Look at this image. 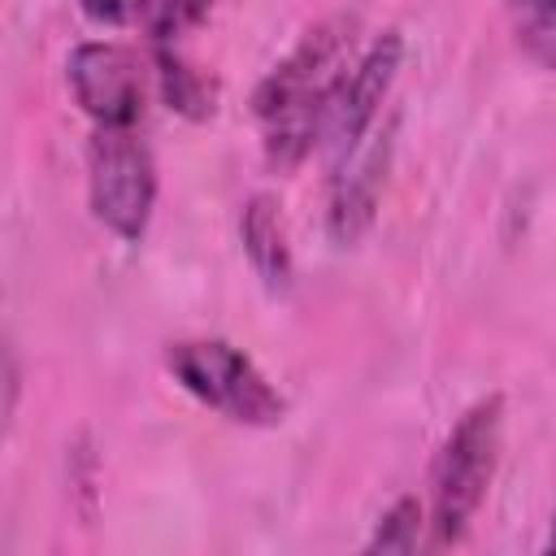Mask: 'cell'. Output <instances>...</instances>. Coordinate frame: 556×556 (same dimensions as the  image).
Wrapping results in <instances>:
<instances>
[{"instance_id":"6da1fadb","label":"cell","mask_w":556,"mask_h":556,"mask_svg":"<svg viewBox=\"0 0 556 556\" xmlns=\"http://www.w3.org/2000/svg\"><path fill=\"white\" fill-rule=\"evenodd\" d=\"M356 17H321L300 35V43L265 70L252 91V117L261 130V152L278 174L300 169L321 152L326 117L339 96L343 74L352 70Z\"/></svg>"},{"instance_id":"ba28073f","label":"cell","mask_w":556,"mask_h":556,"mask_svg":"<svg viewBox=\"0 0 556 556\" xmlns=\"http://www.w3.org/2000/svg\"><path fill=\"white\" fill-rule=\"evenodd\" d=\"M395 152V122H382L348 161L326 174V235L334 248H356L382 208V187Z\"/></svg>"},{"instance_id":"7a4b0ae2","label":"cell","mask_w":556,"mask_h":556,"mask_svg":"<svg viewBox=\"0 0 556 556\" xmlns=\"http://www.w3.org/2000/svg\"><path fill=\"white\" fill-rule=\"evenodd\" d=\"M504 447V395L473 400L452 430L443 434L434 460H430V500H426V534L430 547H456L495 482Z\"/></svg>"},{"instance_id":"7c38bea8","label":"cell","mask_w":556,"mask_h":556,"mask_svg":"<svg viewBox=\"0 0 556 556\" xmlns=\"http://www.w3.org/2000/svg\"><path fill=\"white\" fill-rule=\"evenodd\" d=\"M156 0H78L83 17L96 22V26H135V22H148Z\"/></svg>"},{"instance_id":"5b68a950","label":"cell","mask_w":556,"mask_h":556,"mask_svg":"<svg viewBox=\"0 0 556 556\" xmlns=\"http://www.w3.org/2000/svg\"><path fill=\"white\" fill-rule=\"evenodd\" d=\"M208 13H213V0H156L143 22L161 100L187 122H208L217 113V83L191 56V39L208 22Z\"/></svg>"},{"instance_id":"8fae6325","label":"cell","mask_w":556,"mask_h":556,"mask_svg":"<svg viewBox=\"0 0 556 556\" xmlns=\"http://www.w3.org/2000/svg\"><path fill=\"white\" fill-rule=\"evenodd\" d=\"M426 534V508L417 495H400L378 521L374 534L365 539V552H417Z\"/></svg>"},{"instance_id":"30bf717a","label":"cell","mask_w":556,"mask_h":556,"mask_svg":"<svg viewBox=\"0 0 556 556\" xmlns=\"http://www.w3.org/2000/svg\"><path fill=\"white\" fill-rule=\"evenodd\" d=\"M508 13L517 48L534 65L556 70V0H508Z\"/></svg>"},{"instance_id":"277c9868","label":"cell","mask_w":556,"mask_h":556,"mask_svg":"<svg viewBox=\"0 0 556 556\" xmlns=\"http://www.w3.org/2000/svg\"><path fill=\"white\" fill-rule=\"evenodd\" d=\"M156 156L139 126H91L87 208L122 243H139L156 213Z\"/></svg>"},{"instance_id":"3957f363","label":"cell","mask_w":556,"mask_h":556,"mask_svg":"<svg viewBox=\"0 0 556 556\" xmlns=\"http://www.w3.org/2000/svg\"><path fill=\"white\" fill-rule=\"evenodd\" d=\"M165 374L195 404L213 408L217 417H226L235 426L269 430V426H282L287 421V395L230 339H213V334L174 339L165 348Z\"/></svg>"},{"instance_id":"8992f818","label":"cell","mask_w":556,"mask_h":556,"mask_svg":"<svg viewBox=\"0 0 556 556\" xmlns=\"http://www.w3.org/2000/svg\"><path fill=\"white\" fill-rule=\"evenodd\" d=\"M400 70H404V35L400 30H382L356 52L352 70L339 83L330 117H326V135H321L326 169L348 161L382 126V104L391 100Z\"/></svg>"},{"instance_id":"52a82bcc","label":"cell","mask_w":556,"mask_h":556,"mask_svg":"<svg viewBox=\"0 0 556 556\" xmlns=\"http://www.w3.org/2000/svg\"><path fill=\"white\" fill-rule=\"evenodd\" d=\"M65 83L91 126L143 122V65L113 39H87L65 56Z\"/></svg>"},{"instance_id":"9c48e42d","label":"cell","mask_w":556,"mask_h":556,"mask_svg":"<svg viewBox=\"0 0 556 556\" xmlns=\"http://www.w3.org/2000/svg\"><path fill=\"white\" fill-rule=\"evenodd\" d=\"M239 243H243V256H248V265L261 278L265 291L282 295L295 282V252H291L287 217H282V204L269 191H256V195L243 200V208H239Z\"/></svg>"},{"instance_id":"4fadbf2b","label":"cell","mask_w":556,"mask_h":556,"mask_svg":"<svg viewBox=\"0 0 556 556\" xmlns=\"http://www.w3.org/2000/svg\"><path fill=\"white\" fill-rule=\"evenodd\" d=\"M543 552H556V513H552V530H547V543H543Z\"/></svg>"}]
</instances>
